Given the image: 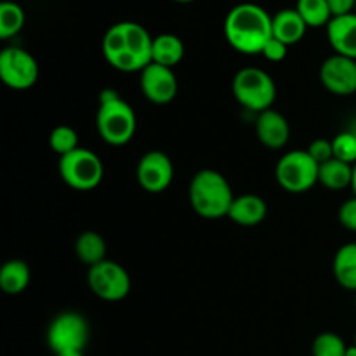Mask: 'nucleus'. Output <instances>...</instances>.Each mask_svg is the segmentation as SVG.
Returning <instances> with one entry per match:
<instances>
[{
	"label": "nucleus",
	"mask_w": 356,
	"mask_h": 356,
	"mask_svg": "<svg viewBox=\"0 0 356 356\" xmlns=\"http://www.w3.org/2000/svg\"><path fill=\"white\" fill-rule=\"evenodd\" d=\"M153 38L145 26L134 21L113 24L104 33L103 54L106 61L118 72L141 73L152 65Z\"/></svg>",
	"instance_id": "1"
},
{
	"label": "nucleus",
	"mask_w": 356,
	"mask_h": 356,
	"mask_svg": "<svg viewBox=\"0 0 356 356\" xmlns=\"http://www.w3.org/2000/svg\"><path fill=\"white\" fill-rule=\"evenodd\" d=\"M225 37L242 54H261L273 37V17L257 3H238L226 16Z\"/></svg>",
	"instance_id": "2"
},
{
	"label": "nucleus",
	"mask_w": 356,
	"mask_h": 356,
	"mask_svg": "<svg viewBox=\"0 0 356 356\" xmlns=\"http://www.w3.org/2000/svg\"><path fill=\"white\" fill-rule=\"evenodd\" d=\"M188 195L193 211L205 219H221L228 216L235 200L228 179L212 169L195 174Z\"/></svg>",
	"instance_id": "3"
},
{
	"label": "nucleus",
	"mask_w": 356,
	"mask_h": 356,
	"mask_svg": "<svg viewBox=\"0 0 356 356\" xmlns=\"http://www.w3.org/2000/svg\"><path fill=\"white\" fill-rule=\"evenodd\" d=\"M96 125L104 143L124 146L134 138L138 122L131 104L125 103L115 90H104L97 108Z\"/></svg>",
	"instance_id": "4"
},
{
	"label": "nucleus",
	"mask_w": 356,
	"mask_h": 356,
	"mask_svg": "<svg viewBox=\"0 0 356 356\" xmlns=\"http://www.w3.org/2000/svg\"><path fill=\"white\" fill-rule=\"evenodd\" d=\"M232 90L235 99L243 108L256 111L257 115L271 110L277 99V86L273 79L264 70L256 66H247L236 72V75L233 76Z\"/></svg>",
	"instance_id": "5"
},
{
	"label": "nucleus",
	"mask_w": 356,
	"mask_h": 356,
	"mask_svg": "<svg viewBox=\"0 0 356 356\" xmlns=\"http://www.w3.org/2000/svg\"><path fill=\"white\" fill-rule=\"evenodd\" d=\"M320 165L306 149L289 152L278 160L275 176L277 183L289 193H305L318 183Z\"/></svg>",
	"instance_id": "6"
},
{
	"label": "nucleus",
	"mask_w": 356,
	"mask_h": 356,
	"mask_svg": "<svg viewBox=\"0 0 356 356\" xmlns=\"http://www.w3.org/2000/svg\"><path fill=\"white\" fill-rule=\"evenodd\" d=\"M59 174L61 179L73 190L89 191L101 183L104 169L96 153L86 148H76L75 152L61 156Z\"/></svg>",
	"instance_id": "7"
},
{
	"label": "nucleus",
	"mask_w": 356,
	"mask_h": 356,
	"mask_svg": "<svg viewBox=\"0 0 356 356\" xmlns=\"http://www.w3.org/2000/svg\"><path fill=\"white\" fill-rule=\"evenodd\" d=\"M87 341H89V323L80 313H61L49 325L47 343L54 355L72 350L83 351Z\"/></svg>",
	"instance_id": "8"
},
{
	"label": "nucleus",
	"mask_w": 356,
	"mask_h": 356,
	"mask_svg": "<svg viewBox=\"0 0 356 356\" xmlns=\"http://www.w3.org/2000/svg\"><path fill=\"white\" fill-rule=\"evenodd\" d=\"M87 282L92 294L103 301H122L131 292V277L127 270L115 261L104 259L103 263L89 268Z\"/></svg>",
	"instance_id": "9"
},
{
	"label": "nucleus",
	"mask_w": 356,
	"mask_h": 356,
	"mask_svg": "<svg viewBox=\"0 0 356 356\" xmlns=\"http://www.w3.org/2000/svg\"><path fill=\"white\" fill-rule=\"evenodd\" d=\"M0 79L14 90H26L38 79V65L33 56L21 47H7L0 54Z\"/></svg>",
	"instance_id": "10"
},
{
	"label": "nucleus",
	"mask_w": 356,
	"mask_h": 356,
	"mask_svg": "<svg viewBox=\"0 0 356 356\" xmlns=\"http://www.w3.org/2000/svg\"><path fill=\"white\" fill-rule=\"evenodd\" d=\"M138 176L139 186L148 193H162L163 190L170 186L174 179V165L169 156L163 152L153 149L145 153L138 162Z\"/></svg>",
	"instance_id": "11"
},
{
	"label": "nucleus",
	"mask_w": 356,
	"mask_h": 356,
	"mask_svg": "<svg viewBox=\"0 0 356 356\" xmlns=\"http://www.w3.org/2000/svg\"><path fill=\"white\" fill-rule=\"evenodd\" d=\"M320 80L329 92L351 96L356 92V59L334 54L320 66Z\"/></svg>",
	"instance_id": "12"
},
{
	"label": "nucleus",
	"mask_w": 356,
	"mask_h": 356,
	"mask_svg": "<svg viewBox=\"0 0 356 356\" xmlns=\"http://www.w3.org/2000/svg\"><path fill=\"white\" fill-rule=\"evenodd\" d=\"M177 89L179 86H177V79L172 68L152 63L141 72V90L146 99L152 103H170L176 97Z\"/></svg>",
	"instance_id": "13"
},
{
	"label": "nucleus",
	"mask_w": 356,
	"mask_h": 356,
	"mask_svg": "<svg viewBox=\"0 0 356 356\" xmlns=\"http://www.w3.org/2000/svg\"><path fill=\"white\" fill-rule=\"evenodd\" d=\"M256 134L257 139L266 148L280 149L289 143V138H291V125H289L287 118L280 111L266 110L257 115Z\"/></svg>",
	"instance_id": "14"
},
{
	"label": "nucleus",
	"mask_w": 356,
	"mask_h": 356,
	"mask_svg": "<svg viewBox=\"0 0 356 356\" xmlns=\"http://www.w3.org/2000/svg\"><path fill=\"white\" fill-rule=\"evenodd\" d=\"M327 38L336 54L356 59V13L332 17L327 24Z\"/></svg>",
	"instance_id": "15"
},
{
	"label": "nucleus",
	"mask_w": 356,
	"mask_h": 356,
	"mask_svg": "<svg viewBox=\"0 0 356 356\" xmlns=\"http://www.w3.org/2000/svg\"><path fill=\"white\" fill-rule=\"evenodd\" d=\"M268 205L259 195L245 193L235 197L228 218L240 226H257L266 219Z\"/></svg>",
	"instance_id": "16"
},
{
	"label": "nucleus",
	"mask_w": 356,
	"mask_h": 356,
	"mask_svg": "<svg viewBox=\"0 0 356 356\" xmlns=\"http://www.w3.org/2000/svg\"><path fill=\"white\" fill-rule=\"evenodd\" d=\"M308 24L296 9H284L273 16V37L289 47L302 40Z\"/></svg>",
	"instance_id": "17"
},
{
	"label": "nucleus",
	"mask_w": 356,
	"mask_h": 356,
	"mask_svg": "<svg viewBox=\"0 0 356 356\" xmlns=\"http://www.w3.org/2000/svg\"><path fill=\"white\" fill-rule=\"evenodd\" d=\"M30 278V266L21 259H10L0 268V289L9 296H17L26 291Z\"/></svg>",
	"instance_id": "18"
},
{
	"label": "nucleus",
	"mask_w": 356,
	"mask_h": 356,
	"mask_svg": "<svg viewBox=\"0 0 356 356\" xmlns=\"http://www.w3.org/2000/svg\"><path fill=\"white\" fill-rule=\"evenodd\" d=\"M184 58V44L177 35L162 33L153 38L152 59L156 65L172 68Z\"/></svg>",
	"instance_id": "19"
},
{
	"label": "nucleus",
	"mask_w": 356,
	"mask_h": 356,
	"mask_svg": "<svg viewBox=\"0 0 356 356\" xmlns=\"http://www.w3.org/2000/svg\"><path fill=\"white\" fill-rule=\"evenodd\" d=\"M334 277L346 291H356V242L341 247L334 256Z\"/></svg>",
	"instance_id": "20"
},
{
	"label": "nucleus",
	"mask_w": 356,
	"mask_h": 356,
	"mask_svg": "<svg viewBox=\"0 0 356 356\" xmlns=\"http://www.w3.org/2000/svg\"><path fill=\"white\" fill-rule=\"evenodd\" d=\"M75 252L80 263L92 268L106 259V242L97 232H83L76 238Z\"/></svg>",
	"instance_id": "21"
},
{
	"label": "nucleus",
	"mask_w": 356,
	"mask_h": 356,
	"mask_svg": "<svg viewBox=\"0 0 356 356\" xmlns=\"http://www.w3.org/2000/svg\"><path fill=\"white\" fill-rule=\"evenodd\" d=\"M353 167L346 162L332 159L322 163L318 170V183L334 191L344 190L353 184Z\"/></svg>",
	"instance_id": "22"
},
{
	"label": "nucleus",
	"mask_w": 356,
	"mask_h": 356,
	"mask_svg": "<svg viewBox=\"0 0 356 356\" xmlns=\"http://www.w3.org/2000/svg\"><path fill=\"white\" fill-rule=\"evenodd\" d=\"M296 10L301 14L308 28L327 26L332 21V13L327 0H298Z\"/></svg>",
	"instance_id": "23"
},
{
	"label": "nucleus",
	"mask_w": 356,
	"mask_h": 356,
	"mask_svg": "<svg viewBox=\"0 0 356 356\" xmlns=\"http://www.w3.org/2000/svg\"><path fill=\"white\" fill-rule=\"evenodd\" d=\"M24 24V13L16 2H6L0 3V38L7 40V38L14 37L21 31Z\"/></svg>",
	"instance_id": "24"
},
{
	"label": "nucleus",
	"mask_w": 356,
	"mask_h": 356,
	"mask_svg": "<svg viewBox=\"0 0 356 356\" xmlns=\"http://www.w3.org/2000/svg\"><path fill=\"white\" fill-rule=\"evenodd\" d=\"M49 145H51L52 152L58 153L59 156H65L79 148V136H76L75 129H72L70 125H58L56 129H52L51 136H49Z\"/></svg>",
	"instance_id": "25"
},
{
	"label": "nucleus",
	"mask_w": 356,
	"mask_h": 356,
	"mask_svg": "<svg viewBox=\"0 0 356 356\" xmlns=\"http://www.w3.org/2000/svg\"><path fill=\"white\" fill-rule=\"evenodd\" d=\"M346 343L334 332H323L313 341V356H346Z\"/></svg>",
	"instance_id": "26"
},
{
	"label": "nucleus",
	"mask_w": 356,
	"mask_h": 356,
	"mask_svg": "<svg viewBox=\"0 0 356 356\" xmlns=\"http://www.w3.org/2000/svg\"><path fill=\"white\" fill-rule=\"evenodd\" d=\"M334 159L346 162L350 165L356 163V136L353 131L341 132L332 139Z\"/></svg>",
	"instance_id": "27"
},
{
	"label": "nucleus",
	"mask_w": 356,
	"mask_h": 356,
	"mask_svg": "<svg viewBox=\"0 0 356 356\" xmlns=\"http://www.w3.org/2000/svg\"><path fill=\"white\" fill-rule=\"evenodd\" d=\"M306 152L309 153V156H312L318 165H322V163L334 159L332 141H329V139H315Z\"/></svg>",
	"instance_id": "28"
},
{
	"label": "nucleus",
	"mask_w": 356,
	"mask_h": 356,
	"mask_svg": "<svg viewBox=\"0 0 356 356\" xmlns=\"http://www.w3.org/2000/svg\"><path fill=\"white\" fill-rule=\"evenodd\" d=\"M287 51H289L287 44H284V42L278 40V38L271 37V40L264 45V49L261 54H263L268 61L280 63V61H284L285 56H287Z\"/></svg>",
	"instance_id": "29"
},
{
	"label": "nucleus",
	"mask_w": 356,
	"mask_h": 356,
	"mask_svg": "<svg viewBox=\"0 0 356 356\" xmlns=\"http://www.w3.org/2000/svg\"><path fill=\"white\" fill-rule=\"evenodd\" d=\"M339 221L350 232H356V197L344 202L339 209Z\"/></svg>",
	"instance_id": "30"
},
{
	"label": "nucleus",
	"mask_w": 356,
	"mask_h": 356,
	"mask_svg": "<svg viewBox=\"0 0 356 356\" xmlns=\"http://www.w3.org/2000/svg\"><path fill=\"white\" fill-rule=\"evenodd\" d=\"M327 2H329L332 17L353 14L356 9V0H327Z\"/></svg>",
	"instance_id": "31"
},
{
	"label": "nucleus",
	"mask_w": 356,
	"mask_h": 356,
	"mask_svg": "<svg viewBox=\"0 0 356 356\" xmlns=\"http://www.w3.org/2000/svg\"><path fill=\"white\" fill-rule=\"evenodd\" d=\"M56 356H83V351L80 350H72V351H63V353H58Z\"/></svg>",
	"instance_id": "32"
},
{
	"label": "nucleus",
	"mask_w": 356,
	"mask_h": 356,
	"mask_svg": "<svg viewBox=\"0 0 356 356\" xmlns=\"http://www.w3.org/2000/svg\"><path fill=\"white\" fill-rule=\"evenodd\" d=\"M346 356H356V344H351V346H348Z\"/></svg>",
	"instance_id": "33"
},
{
	"label": "nucleus",
	"mask_w": 356,
	"mask_h": 356,
	"mask_svg": "<svg viewBox=\"0 0 356 356\" xmlns=\"http://www.w3.org/2000/svg\"><path fill=\"white\" fill-rule=\"evenodd\" d=\"M351 188H353L355 197H356V163H355V167H353V184H351Z\"/></svg>",
	"instance_id": "34"
},
{
	"label": "nucleus",
	"mask_w": 356,
	"mask_h": 356,
	"mask_svg": "<svg viewBox=\"0 0 356 356\" xmlns=\"http://www.w3.org/2000/svg\"><path fill=\"white\" fill-rule=\"evenodd\" d=\"M174 2H181V3H188V2H193V0H174Z\"/></svg>",
	"instance_id": "35"
},
{
	"label": "nucleus",
	"mask_w": 356,
	"mask_h": 356,
	"mask_svg": "<svg viewBox=\"0 0 356 356\" xmlns=\"http://www.w3.org/2000/svg\"><path fill=\"white\" fill-rule=\"evenodd\" d=\"M353 132H355V136H356V127H355V129H353Z\"/></svg>",
	"instance_id": "36"
},
{
	"label": "nucleus",
	"mask_w": 356,
	"mask_h": 356,
	"mask_svg": "<svg viewBox=\"0 0 356 356\" xmlns=\"http://www.w3.org/2000/svg\"><path fill=\"white\" fill-rule=\"evenodd\" d=\"M355 344H356V334H355Z\"/></svg>",
	"instance_id": "37"
},
{
	"label": "nucleus",
	"mask_w": 356,
	"mask_h": 356,
	"mask_svg": "<svg viewBox=\"0 0 356 356\" xmlns=\"http://www.w3.org/2000/svg\"><path fill=\"white\" fill-rule=\"evenodd\" d=\"M355 308H356V299H355Z\"/></svg>",
	"instance_id": "38"
},
{
	"label": "nucleus",
	"mask_w": 356,
	"mask_h": 356,
	"mask_svg": "<svg viewBox=\"0 0 356 356\" xmlns=\"http://www.w3.org/2000/svg\"><path fill=\"white\" fill-rule=\"evenodd\" d=\"M355 13H356V9H355Z\"/></svg>",
	"instance_id": "39"
}]
</instances>
